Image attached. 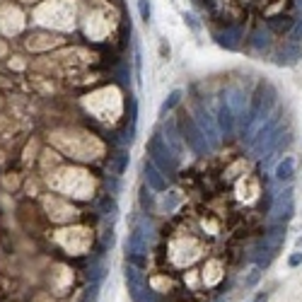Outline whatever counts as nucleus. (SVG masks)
Here are the masks:
<instances>
[{
  "mask_svg": "<svg viewBox=\"0 0 302 302\" xmlns=\"http://www.w3.org/2000/svg\"><path fill=\"white\" fill-rule=\"evenodd\" d=\"M138 15H140V20L148 25L152 20V5H150V0H138Z\"/></svg>",
  "mask_w": 302,
  "mask_h": 302,
  "instance_id": "dca6fc26",
  "label": "nucleus"
},
{
  "mask_svg": "<svg viewBox=\"0 0 302 302\" xmlns=\"http://www.w3.org/2000/svg\"><path fill=\"white\" fill-rule=\"evenodd\" d=\"M162 136H165L167 145L174 150V155H177V157H181V150H184V148H181V140H184V138H181V131H179L177 121H167L165 133H162Z\"/></svg>",
  "mask_w": 302,
  "mask_h": 302,
  "instance_id": "6e6552de",
  "label": "nucleus"
},
{
  "mask_svg": "<svg viewBox=\"0 0 302 302\" xmlns=\"http://www.w3.org/2000/svg\"><path fill=\"white\" fill-rule=\"evenodd\" d=\"M184 22H186V25H189L193 32H201V25H198V20H196L191 13H184Z\"/></svg>",
  "mask_w": 302,
  "mask_h": 302,
  "instance_id": "412c9836",
  "label": "nucleus"
},
{
  "mask_svg": "<svg viewBox=\"0 0 302 302\" xmlns=\"http://www.w3.org/2000/svg\"><path fill=\"white\" fill-rule=\"evenodd\" d=\"M302 247V237H300V239H297V249H300Z\"/></svg>",
  "mask_w": 302,
  "mask_h": 302,
  "instance_id": "bb28decb",
  "label": "nucleus"
},
{
  "mask_svg": "<svg viewBox=\"0 0 302 302\" xmlns=\"http://www.w3.org/2000/svg\"><path fill=\"white\" fill-rule=\"evenodd\" d=\"M160 51H162V56H165V58H169V44L162 42V46H160Z\"/></svg>",
  "mask_w": 302,
  "mask_h": 302,
  "instance_id": "b1692460",
  "label": "nucleus"
},
{
  "mask_svg": "<svg viewBox=\"0 0 302 302\" xmlns=\"http://www.w3.org/2000/svg\"><path fill=\"white\" fill-rule=\"evenodd\" d=\"M126 261L128 263H133L136 268H148V254H126Z\"/></svg>",
  "mask_w": 302,
  "mask_h": 302,
  "instance_id": "f3484780",
  "label": "nucleus"
},
{
  "mask_svg": "<svg viewBox=\"0 0 302 302\" xmlns=\"http://www.w3.org/2000/svg\"><path fill=\"white\" fill-rule=\"evenodd\" d=\"M143 177H145V184L150 186L152 191L162 193V191H167V189H169V179H167V174L157 165H155V162H152L150 157L143 162Z\"/></svg>",
  "mask_w": 302,
  "mask_h": 302,
  "instance_id": "423d86ee",
  "label": "nucleus"
},
{
  "mask_svg": "<svg viewBox=\"0 0 302 302\" xmlns=\"http://www.w3.org/2000/svg\"><path fill=\"white\" fill-rule=\"evenodd\" d=\"M148 155H150V160L165 172L167 177H174V174H177L179 157L174 155V150L167 145V140L162 133H155V136L150 138V143H148Z\"/></svg>",
  "mask_w": 302,
  "mask_h": 302,
  "instance_id": "f257e3e1",
  "label": "nucleus"
},
{
  "mask_svg": "<svg viewBox=\"0 0 302 302\" xmlns=\"http://www.w3.org/2000/svg\"><path fill=\"white\" fill-rule=\"evenodd\" d=\"M193 121L203 131V136H206V140L210 143V148H213V150L220 148V136H222V133H220V128H218V121H215V116H213L201 102L193 107Z\"/></svg>",
  "mask_w": 302,
  "mask_h": 302,
  "instance_id": "7ed1b4c3",
  "label": "nucleus"
},
{
  "mask_svg": "<svg viewBox=\"0 0 302 302\" xmlns=\"http://www.w3.org/2000/svg\"><path fill=\"white\" fill-rule=\"evenodd\" d=\"M273 177L278 184H285L290 179L295 177V157H283L273 169Z\"/></svg>",
  "mask_w": 302,
  "mask_h": 302,
  "instance_id": "9b49d317",
  "label": "nucleus"
},
{
  "mask_svg": "<svg viewBox=\"0 0 302 302\" xmlns=\"http://www.w3.org/2000/svg\"><path fill=\"white\" fill-rule=\"evenodd\" d=\"M111 244H114V232L109 230V232L104 234V247H111Z\"/></svg>",
  "mask_w": 302,
  "mask_h": 302,
  "instance_id": "5701e85b",
  "label": "nucleus"
},
{
  "mask_svg": "<svg viewBox=\"0 0 302 302\" xmlns=\"http://www.w3.org/2000/svg\"><path fill=\"white\" fill-rule=\"evenodd\" d=\"M150 191H152V189L148 186V184H145V186H143V191H140V206H143L145 213H150L152 208H155V196H152Z\"/></svg>",
  "mask_w": 302,
  "mask_h": 302,
  "instance_id": "4468645a",
  "label": "nucleus"
},
{
  "mask_svg": "<svg viewBox=\"0 0 302 302\" xmlns=\"http://www.w3.org/2000/svg\"><path fill=\"white\" fill-rule=\"evenodd\" d=\"M181 95H184L181 90H172V92L167 95V99L162 102V107H160V116H162V119H165L167 114H169V111H172L179 104V102H181Z\"/></svg>",
  "mask_w": 302,
  "mask_h": 302,
  "instance_id": "ddd939ff",
  "label": "nucleus"
},
{
  "mask_svg": "<svg viewBox=\"0 0 302 302\" xmlns=\"http://www.w3.org/2000/svg\"><path fill=\"white\" fill-rule=\"evenodd\" d=\"M97 210L102 213V218H107V220H116V215H119V206H116V201L111 198L109 193L99 198V203H97Z\"/></svg>",
  "mask_w": 302,
  "mask_h": 302,
  "instance_id": "f8f14e48",
  "label": "nucleus"
},
{
  "mask_svg": "<svg viewBox=\"0 0 302 302\" xmlns=\"http://www.w3.org/2000/svg\"><path fill=\"white\" fill-rule=\"evenodd\" d=\"M225 102L230 104V109H232L234 119H237V124L244 128V121H247V95L239 90V87H230V90H225Z\"/></svg>",
  "mask_w": 302,
  "mask_h": 302,
  "instance_id": "39448f33",
  "label": "nucleus"
},
{
  "mask_svg": "<svg viewBox=\"0 0 302 302\" xmlns=\"http://www.w3.org/2000/svg\"><path fill=\"white\" fill-rule=\"evenodd\" d=\"M177 126H179V131H181L184 143L191 148L193 155L206 157V155H210V152H213L210 143H208L206 136H203V131H201V128H198V124L193 121V116H189V114H181V119H179Z\"/></svg>",
  "mask_w": 302,
  "mask_h": 302,
  "instance_id": "f03ea898",
  "label": "nucleus"
},
{
  "mask_svg": "<svg viewBox=\"0 0 302 302\" xmlns=\"http://www.w3.org/2000/svg\"><path fill=\"white\" fill-rule=\"evenodd\" d=\"M126 167H128V152H116L109 155V162H107V177H124Z\"/></svg>",
  "mask_w": 302,
  "mask_h": 302,
  "instance_id": "9d476101",
  "label": "nucleus"
},
{
  "mask_svg": "<svg viewBox=\"0 0 302 302\" xmlns=\"http://www.w3.org/2000/svg\"><path fill=\"white\" fill-rule=\"evenodd\" d=\"M295 5H297V10H300V13H302V0H297V3H295Z\"/></svg>",
  "mask_w": 302,
  "mask_h": 302,
  "instance_id": "a878e982",
  "label": "nucleus"
},
{
  "mask_svg": "<svg viewBox=\"0 0 302 302\" xmlns=\"http://www.w3.org/2000/svg\"><path fill=\"white\" fill-rule=\"evenodd\" d=\"M302 263V251H295V254H290V259H288V266L290 268H297Z\"/></svg>",
  "mask_w": 302,
  "mask_h": 302,
  "instance_id": "4be33fe9",
  "label": "nucleus"
},
{
  "mask_svg": "<svg viewBox=\"0 0 302 302\" xmlns=\"http://www.w3.org/2000/svg\"><path fill=\"white\" fill-rule=\"evenodd\" d=\"M290 44H302V17L295 20V25L290 29Z\"/></svg>",
  "mask_w": 302,
  "mask_h": 302,
  "instance_id": "a211bd4d",
  "label": "nucleus"
},
{
  "mask_svg": "<svg viewBox=\"0 0 302 302\" xmlns=\"http://www.w3.org/2000/svg\"><path fill=\"white\" fill-rule=\"evenodd\" d=\"M266 300H268V295H266V292H259V295L254 297V302H266Z\"/></svg>",
  "mask_w": 302,
  "mask_h": 302,
  "instance_id": "393cba45",
  "label": "nucleus"
},
{
  "mask_svg": "<svg viewBox=\"0 0 302 302\" xmlns=\"http://www.w3.org/2000/svg\"><path fill=\"white\" fill-rule=\"evenodd\" d=\"M261 273H263V271H261L259 266H254V268H251V273L244 278V285H247V288H254V285L261 280Z\"/></svg>",
  "mask_w": 302,
  "mask_h": 302,
  "instance_id": "6ab92c4d",
  "label": "nucleus"
},
{
  "mask_svg": "<svg viewBox=\"0 0 302 302\" xmlns=\"http://www.w3.org/2000/svg\"><path fill=\"white\" fill-rule=\"evenodd\" d=\"M136 75H138V80L143 75V54H140V44L138 42H136Z\"/></svg>",
  "mask_w": 302,
  "mask_h": 302,
  "instance_id": "aec40b11",
  "label": "nucleus"
},
{
  "mask_svg": "<svg viewBox=\"0 0 302 302\" xmlns=\"http://www.w3.org/2000/svg\"><path fill=\"white\" fill-rule=\"evenodd\" d=\"M295 213V191L292 189H283L275 193L273 206H271V222L273 225H285Z\"/></svg>",
  "mask_w": 302,
  "mask_h": 302,
  "instance_id": "20e7f679",
  "label": "nucleus"
},
{
  "mask_svg": "<svg viewBox=\"0 0 302 302\" xmlns=\"http://www.w3.org/2000/svg\"><path fill=\"white\" fill-rule=\"evenodd\" d=\"M215 121H218V128H220V133H222V136H232V133H234L237 119H234L230 104L225 102V97H220L218 111H215Z\"/></svg>",
  "mask_w": 302,
  "mask_h": 302,
  "instance_id": "0eeeda50",
  "label": "nucleus"
},
{
  "mask_svg": "<svg viewBox=\"0 0 302 302\" xmlns=\"http://www.w3.org/2000/svg\"><path fill=\"white\" fill-rule=\"evenodd\" d=\"M179 201H181V196H179L177 191H169L165 198H162V210H165V213H172V210L179 206Z\"/></svg>",
  "mask_w": 302,
  "mask_h": 302,
  "instance_id": "2eb2a0df",
  "label": "nucleus"
},
{
  "mask_svg": "<svg viewBox=\"0 0 302 302\" xmlns=\"http://www.w3.org/2000/svg\"><path fill=\"white\" fill-rule=\"evenodd\" d=\"M126 283H128V290H131V295L138 292V290L148 288V280H145V275L140 268H136L133 263H126Z\"/></svg>",
  "mask_w": 302,
  "mask_h": 302,
  "instance_id": "1a4fd4ad",
  "label": "nucleus"
}]
</instances>
